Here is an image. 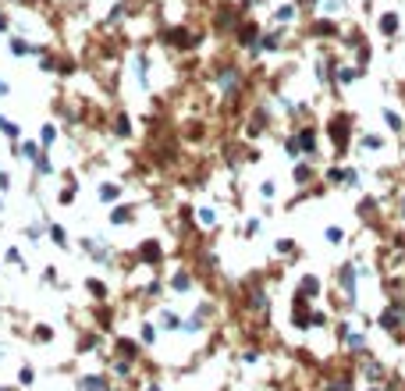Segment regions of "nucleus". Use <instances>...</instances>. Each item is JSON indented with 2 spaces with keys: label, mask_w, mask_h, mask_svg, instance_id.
<instances>
[{
  "label": "nucleus",
  "mask_w": 405,
  "mask_h": 391,
  "mask_svg": "<svg viewBox=\"0 0 405 391\" xmlns=\"http://www.w3.org/2000/svg\"><path fill=\"white\" fill-rule=\"evenodd\" d=\"M163 256H167V252H163V245L157 242V238H142V242L135 245V260H139V267H150V270H153V267H160V263H163Z\"/></svg>",
  "instance_id": "f257e3e1"
},
{
  "label": "nucleus",
  "mask_w": 405,
  "mask_h": 391,
  "mask_svg": "<svg viewBox=\"0 0 405 391\" xmlns=\"http://www.w3.org/2000/svg\"><path fill=\"white\" fill-rule=\"evenodd\" d=\"M39 68H43L46 75H72V72H75V61L46 50V54H43V61H39Z\"/></svg>",
  "instance_id": "f03ea898"
},
{
  "label": "nucleus",
  "mask_w": 405,
  "mask_h": 391,
  "mask_svg": "<svg viewBox=\"0 0 405 391\" xmlns=\"http://www.w3.org/2000/svg\"><path fill=\"white\" fill-rule=\"evenodd\" d=\"M163 43H171V47H178V50H192V47L199 43V36L188 32V29H178V25H174V29L163 32Z\"/></svg>",
  "instance_id": "7ed1b4c3"
},
{
  "label": "nucleus",
  "mask_w": 405,
  "mask_h": 391,
  "mask_svg": "<svg viewBox=\"0 0 405 391\" xmlns=\"http://www.w3.org/2000/svg\"><path fill=\"white\" fill-rule=\"evenodd\" d=\"M7 47H11L14 57H29V54H39V57H43V54H46V47H36V43H29V39H21V36H11Z\"/></svg>",
  "instance_id": "20e7f679"
},
{
  "label": "nucleus",
  "mask_w": 405,
  "mask_h": 391,
  "mask_svg": "<svg viewBox=\"0 0 405 391\" xmlns=\"http://www.w3.org/2000/svg\"><path fill=\"white\" fill-rule=\"evenodd\" d=\"M167 288H171V292H178V295H185V292L192 288V274H188L185 267H181V270H174V274L167 278Z\"/></svg>",
  "instance_id": "39448f33"
},
{
  "label": "nucleus",
  "mask_w": 405,
  "mask_h": 391,
  "mask_svg": "<svg viewBox=\"0 0 405 391\" xmlns=\"http://www.w3.org/2000/svg\"><path fill=\"white\" fill-rule=\"evenodd\" d=\"M114 352H117L121 359H139L142 345H139L135 338H117V341H114Z\"/></svg>",
  "instance_id": "423d86ee"
},
{
  "label": "nucleus",
  "mask_w": 405,
  "mask_h": 391,
  "mask_svg": "<svg viewBox=\"0 0 405 391\" xmlns=\"http://www.w3.org/2000/svg\"><path fill=\"white\" fill-rule=\"evenodd\" d=\"M85 292H89L96 303H107V299H110V285L100 281V278H85Z\"/></svg>",
  "instance_id": "0eeeda50"
},
{
  "label": "nucleus",
  "mask_w": 405,
  "mask_h": 391,
  "mask_svg": "<svg viewBox=\"0 0 405 391\" xmlns=\"http://www.w3.org/2000/svg\"><path fill=\"white\" fill-rule=\"evenodd\" d=\"M132 221H135V206L121 203V206H114V210H110V224H117V228H121V224H132Z\"/></svg>",
  "instance_id": "6e6552de"
},
{
  "label": "nucleus",
  "mask_w": 405,
  "mask_h": 391,
  "mask_svg": "<svg viewBox=\"0 0 405 391\" xmlns=\"http://www.w3.org/2000/svg\"><path fill=\"white\" fill-rule=\"evenodd\" d=\"M46 153V150H43V146H39V143H29V139H25V143H18V153L14 156H21V160H29V164H36V160H39V156Z\"/></svg>",
  "instance_id": "1a4fd4ad"
},
{
  "label": "nucleus",
  "mask_w": 405,
  "mask_h": 391,
  "mask_svg": "<svg viewBox=\"0 0 405 391\" xmlns=\"http://www.w3.org/2000/svg\"><path fill=\"white\" fill-rule=\"evenodd\" d=\"M110 132H114L117 139H128V135H132V118H128V114H114V125H110Z\"/></svg>",
  "instance_id": "9d476101"
},
{
  "label": "nucleus",
  "mask_w": 405,
  "mask_h": 391,
  "mask_svg": "<svg viewBox=\"0 0 405 391\" xmlns=\"http://www.w3.org/2000/svg\"><path fill=\"white\" fill-rule=\"evenodd\" d=\"M96 196H100V203H117V199H121V185H117V181H103Z\"/></svg>",
  "instance_id": "9b49d317"
},
{
  "label": "nucleus",
  "mask_w": 405,
  "mask_h": 391,
  "mask_svg": "<svg viewBox=\"0 0 405 391\" xmlns=\"http://www.w3.org/2000/svg\"><path fill=\"white\" fill-rule=\"evenodd\" d=\"M0 135H7L11 143H21V125L18 121H11V118H4L0 114Z\"/></svg>",
  "instance_id": "f8f14e48"
},
{
  "label": "nucleus",
  "mask_w": 405,
  "mask_h": 391,
  "mask_svg": "<svg viewBox=\"0 0 405 391\" xmlns=\"http://www.w3.org/2000/svg\"><path fill=\"white\" fill-rule=\"evenodd\" d=\"M132 64H135V78H139V85L146 89V85H150V61H146V54H135Z\"/></svg>",
  "instance_id": "ddd939ff"
},
{
  "label": "nucleus",
  "mask_w": 405,
  "mask_h": 391,
  "mask_svg": "<svg viewBox=\"0 0 405 391\" xmlns=\"http://www.w3.org/2000/svg\"><path fill=\"white\" fill-rule=\"evenodd\" d=\"M46 238H50L54 245H61V249H68V232H64L61 224H46Z\"/></svg>",
  "instance_id": "4468645a"
},
{
  "label": "nucleus",
  "mask_w": 405,
  "mask_h": 391,
  "mask_svg": "<svg viewBox=\"0 0 405 391\" xmlns=\"http://www.w3.org/2000/svg\"><path fill=\"white\" fill-rule=\"evenodd\" d=\"M54 143H57V125H54V121H46V125H43V135H39V146H43V150H50Z\"/></svg>",
  "instance_id": "2eb2a0df"
},
{
  "label": "nucleus",
  "mask_w": 405,
  "mask_h": 391,
  "mask_svg": "<svg viewBox=\"0 0 405 391\" xmlns=\"http://www.w3.org/2000/svg\"><path fill=\"white\" fill-rule=\"evenodd\" d=\"M82 388L85 391H110V384H107L100 374H89V377H82Z\"/></svg>",
  "instance_id": "dca6fc26"
},
{
  "label": "nucleus",
  "mask_w": 405,
  "mask_h": 391,
  "mask_svg": "<svg viewBox=\"0 0 405 391\" xmlns=\"http://www.w3.org/2000/svg\"><path fill=\"white\" fill-rule=\"evenodd\" d=\"M75 192H79V181H68V185L61 189L57 203H61V206H72V203H75Z\"/></svg>",
  "instance_id": "f3484780"
},
{
  "label": "nucleus",
  "mask_w": 405,
  "mask_h": 391,
  "mask_svg": "<svg viewBox=\"0 0 405 391\" xmlns=\"http://www.w3.org/2000/svg\"><path fill=\"white\" fill-rule=\"evenodd\" d=\"M160 327L163 331H178V327H181V316H178L174 310H163L160 313Z\"/></svg>",
  "instance_id": "a211bd4d"
},
{
  "label": "nucleus",
  "mask_w": 405,
  "mask_h": 391,
  "mask_svg": "<svg viewBox=\"0 0 405 391\" xmlns=\"http://www.w3.org/2000/svg\"><path fill=\"white\" fill-rule=\"evenodd\" d=\"M32 167H36V178H46V174H54V160H50L46 153L39 156V160H36Z\"/></svg>",
  "instance_id": "6ab92c4d"
},
{
  "label": "nucleus",
  "mask_w": 405,
  "mask_h": 391,
  "mask_svg": "<svg viewBox=\"0 0 405 391\" xmlns=\"http://www.w3.org/2000/svg\"><path fill=\"white\" fill-rule=\"evenodd\" d=\"M100 345V338L92 334V331H85V334H79V352H89V349H96Z\"/></svg>",
  "instance_id": "aec40b11"
},
{
  "label": "nucleus",
  "mask_w": 405,
  "mask_h": 391,
  "mask_svg": "<svg viewBox=\"0 0 405 391\" xmlns=\"http://www.w3.org/2000/svg\"><path fill=\"white\" fill-rule=\"evenodd\" d=\"M89 256H92L96 263H110V256H114V252H110V245H92V252H89Z\"/></svg>",
  "instance_id": "412c9836"
},
{
  "label": "nucleus",
  "mask_w": 405,
  "mask_h": 391,
  "mask_svg": "<svg viewBox=\"0 0 405 391\" xmlns=\"http://www.w3.org/2000/svg\"><path fill=\"white\" fill-rule=\"evenodd\" d=\"M32 338H36V341H50V338H54V327H50V324H39V327H32Z\"/></svg>",
  "instance_id": "4be33fe9"
},
{
  "label": "nucleus",
  "mask_w": 405,
  "mask_h": 391,
  "mask_svg": "<svg viewBox=\"0 0 405 391\" xmlns=\"http://www.w3.org/2000/svg\"><path fill=\"white\" fill-rule=\"evenodd\" d=\"M139 338H142V345H153V338H157V327H153V324H142V327H139Z\"/></svg>",
  "instance_id": "5701e85b"
},
{
  "label": "nucleus",
  "mask_w": 405,
  "mask_h": 391,
  "mask_svg": "<svg viewBox=\"0 0 405 391\" xmlns=\"http://www.w3.org/2000/svg\"><path fill=\"white\" fill-rule=\"evenodd\" d=\"M239 36H242L239 43H245V47H249V43H256V25H242V32H239Z\"/></svg>",
  "instance_id": "b1692460"
},
{
  "label": "nucleus",
  "mask_w": 405,
  "mask_h": 391,
  "mask_svg": "<svg viewBox=\"0 0 405 391\" xmlns=\"http://www.w3.org/2000/svg\"><path fill=\"white\" fill-rule=\"evenodd\" d=\"M39 235H43V224H29V228H25V238H29V242H39Z\"/></svg>",
  "instance_id": "393cba45"
},
{
  "label": "nucleus",
  "mask_w": 405,
  "mask_h": 391,
  "mask_svg": "<svg viewBox=\"0 0 405 391\" xmlns=\"http://www.w3.org/2000/svg\"><path fill=\"white\" fill-rule=\"evenodd\" d=\"M4 260H7V263H21V249H18V245H11V249L4 252Z\"/></svg>",
  "instance_id": "a878e982"
},
{
  "label": "nucleus",
  "mask_w": 405,
  "mask_h": 391,
  "mask_svg": "<svg viewBox=\"0 0 405 391\" xmlns=\"http://www.w3.org/2000/svg\"><path fill=\"white\" fill-rule=\"evenodd\" d=\"M199 221H203V224H213V221H217V214H213L210 206H203V210H199Z\"/></svg>",
  "instance_id": "bb28decb"
},
{
  "label": "nucleus",
  "mask_w": 405,
  "mask_h": 391,
  "mask_svg": "<svg viewBox=\"0 0 405 391\" xmlns=\"http://www.w3.org/2000/svg\"><path fill=\"white\" fill-rule=\"evenodd\" d=\"M32 377H36V374H32V366H21V374H18V381H21V384H32Z\"/></svg>",
  "instance_id": "cd10ccee"
},
{
  "label": "nucleus",
  "mask_w": 405,
  "mask_h": 391,
  "mask_svg": "<svg viewBox=\"0 0 405 391\" xmlns=\"http://www.w3.org/2000/svg\"><path fill=\"white\" fill-rule=\"evenodd\" d=\"M43 281H46V285H57V270L46 267V270H43Z\"/></svg>",
  "instance_id": "c85d7f7f"
},
{
  "label": "nucleus",
  "mask_w": 405,
  "mask_h": 391,
  "mask_svg": "<svg viewBox=\"0 0 405 391\" xmlns=\"http://www.w3.org/2000/svg\"><path fill=\"white\" fill-rule=\"evenodd\" d=\"M7 189H11V174H7V171H0V192H7Z\"/></svg>",
  "instance_id": "c756f323"
},
{
  "label": "nucleus",
  "mask_w": 405,
  "mask_h": 391,
  "mask_svg": "<svg viewBox=\"0 0 405 391\" xmlns=\"http://www.w3.org/2000/svg\"><path fill=\"white\" fill-rule=\"evenodd\" d=\"M7 29H11V18H7V14L0 11V32H7Z\"/></svg>",
  "instance_id": "7c9ffc66"
},
{
  "label": "nucleus",
  "mask_w": 405,
  "mask_h": 391,
  "mask_svg": "<svg viewBox=\"0 0 405 391\" xmlns=\"http://www.w3.org/2000/svg\"><path fill=\"white\" fill-rule=\"evenodd\" d=\"M7 93H11V85H7V82L0 78V96H7Z\"/></svg>",
  "instance_id": "2f4dec72"
},
{
  "label": "nucleus",
  "mask_w": 405,
  "mask_h": 391,
  "mask_svg": "<svg viewBox=\"0 0 405 391\" xmlns=\"http://www.w3.org/2000/svg\"><path fill=\"white\" fill-rule=\"evenodd\" d=\"M0 214H4V199H0Z\"/></svg>",
  "instance_id": "473e14b6"
},
{
  "label": "nucleus",
  "mask_w": 405,
  "mask_h": 391,
  "mask_svg": "<svg viewBox=\"0 0 405 391\" xmlns=\"http://www.w3.org/2000/svg\"><path fill=\"white\" fill-rule=\"evenodd\" d=\"M0 267H4V263H0Z\"/></svg>",
  "instance_id": "72a5a7b5"
}]
</instances>
